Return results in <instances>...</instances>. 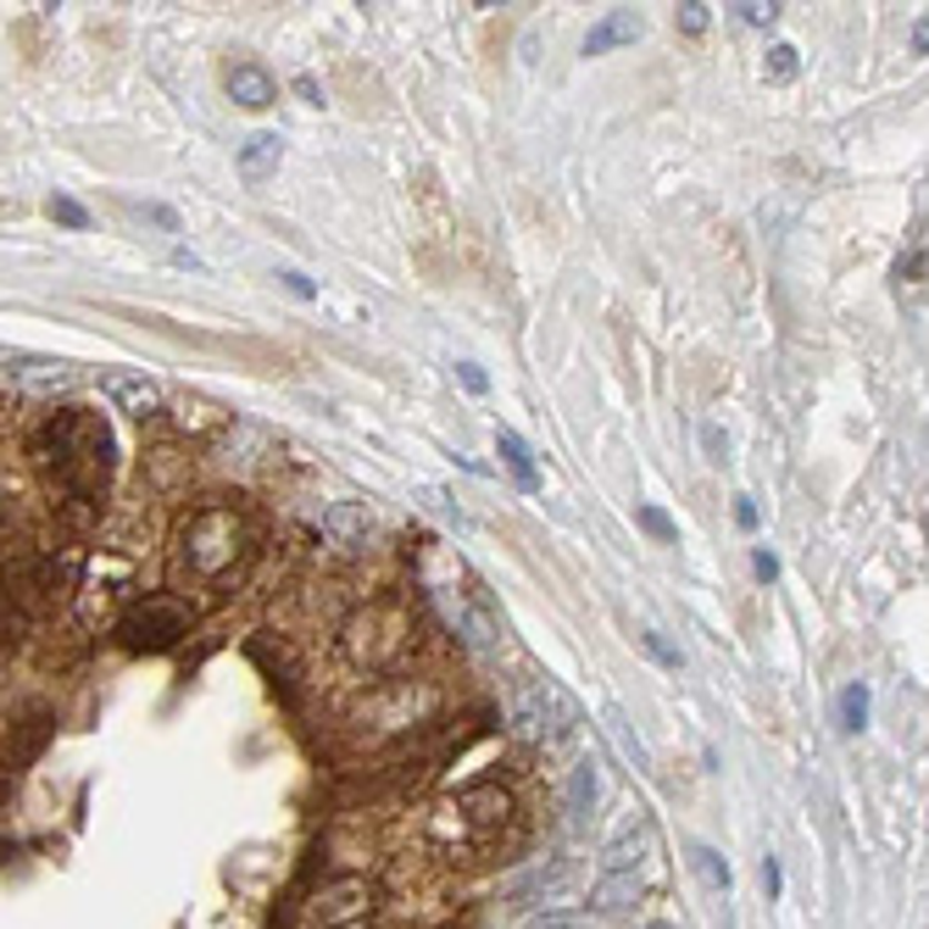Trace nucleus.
<instances>
[{
    "label": "nucleus",
    "mask_w": 929,
    "mask_h": 929,
    "mask_svg": "<svg viewBox=\"0 0 929 929\" xmlns=\"http://www.w3.org/2000/svg\"><path fill=\"white\" fill-rule=\"evenodd\" d=\"M7 378H18L23 390L34 395H62L79 384V367L73 362H29V356H7Z\"/></svg>",
    "instance_id": "nucleus-12"
},
{
    "label": "nucleus",
    "mask_w": 929,
    "mask_h": 929,
    "mask_svg": "<svg viewBox=\"0 0 929 929\" xmlns=\"http://www.w3.org/2000/svg\"><path fill=\"white\" fill-rule=\"evenodd\" d=\"M646 851H652V835H646V829L635 824V829H624V835H618V840L607 846L602 868H607V874H635V862H640Z\"/></svg>",
    "instance_id": "nucleus-18"
},
{
    "label": "nucleus",
    "mask_w": 929,
    "mask_h": 929,
    "mask_svg": "<svg viewBox=\"0 0 929 929\" xmlns=\"http://www.w3.org/2000/svg\"><path fill=\"white\" fill-rule=\"evenodd\" d=\"M101 395L118 406V412H129V417H156L162 412V384L156 378H145V373H101Z\"/></svg>",
    "instance_id": "nucleus-10"
},
{
    "label": "nucleus",
    "mask_w": 929,
    "mask_h": 929,
    "mask_svg": "<svg viewBox=\"0 0 929 929\" xmlns=\"http://www.w3.org/2000/svg\"><path fill=\"white\" fill-rule=\"evenodd\" d=\"M529 929H585L579 918H563V912H546V918H529Z\"/></svg>",
    "instance_id": "nucleus-28"
},
{
    "label": "nucleus",
    "mask_w": 929,
    "mask_h": 929,
    "mask_svg": "<svg viewBox=\"0 0 929 929\" xmlns=\"http://www.w3.org/2000/svg\"><path fill=\"white\" fill-rule=\"evenodd\" d=\"M57 223H68V229H90V212L79 206V201H68V195H51V206H46Z\"/></svg>",
    "instance_id": "nucleus-24"
},
{
    "label": "nucleus",
    "mask_w": 929,
    "mask_h": 929,
    "mask_svg": "<svg viewBox=\"0 0 929 929\" xmlns=\"http://www.w3.org/2000/svg\"><path fill=\"white\" fill-rule=\"evenodd\" d=\"M356 929H362V923H356Z\"/></svg>",
    "instance_id": "nucleus-36"
},
{
    "label": "nucleus",
    "mask_w": 929,
    "mask_h": 929,
    "mask_svg": "<svg viewBox=\"0 0 929 929\" xmlns=\"http://www.w3.org/2000/svg\"><path fill=\"white\" fill-rule=\"evenodd\" d=\"M774 12H779V7H740L746 23H774Z\"/></svg>",
    "instance_id": "nucleus-31"
},
{
    "label": "nucleus",
    "mask_w": 929,
    "mask_h": 929,
    "mask_svg": "<svg viewBox=\"0 0 929 929\" xmlns=\"http://www.w3.org/2000/svg\"><path fill=\"white\" fill-rule=\"evenodd\" d=\"M679 23H685L690 34H701V29H707V7H701V0H690V7H679Z\"/></svg>",
    "instance_id": "nucleus-26"
},
{
    "label": "nucleus",
    "mask_w": 929,
    "mask_h": 929,
    "mask_svg": "<svg viewBox=\"0 0 929 929\" xmlns=\"http://www.w3.org/2000/svg\"><path fill=\"white\" fill-rule=\"evenodd\" d=\"M34 462L73 502H95L112 479V428L95 412H57L34 428Z\"/></svg>",
    "instance_id": "nucleus-2"
},
{
    "label": "nucleus",
    "mask_w": 929,
    "mask_h": 929,
    "mask_svg": "<svg viewBox=\"0 0 929 929\" xmlns=\"http://www.w3.org/2000/svg\"><path fill=\"white\" fill-rule=\"evenodd\" d=\"M223 90H229V101L245 107V112H262V107L279 101V84H273V73H267L262 62H234V68L223 73Z\"/></svg>",
    "instance_id": "nucleus-11"
},
{
    "label": "nucleus",
    "mask_w": 929,
    "mask_h": 929,
    "mask_svg": "<svg viewBox=\"0 0 929 929\" xmlns=\"http://www.w3.org/2000/svg\"><path fill=\"white\" fill-rule=\"evenodd\" d=\"M735 518H740V524H746V529H751V524H757V507H751V502H746V496H740V507H735Z\"/></svg>",
    "instance_id": "nucleus-33"
},
{
    "label": "nucleus",
    "mask_w": 929,
    "mask_h": 929,
    "mask_svg": "<svg viewBox=\"0 0 929 929\" xmlns=\"http://www.w3.org/2000/svg\"><path fill=\"white\" fill-rule=\"evenodd\" d=\"M279 279H284V290H290V295H301V301H312V295H317V284H312L306 273H279Z\"/></svg>",
    "instance_id": "nucleus-27"
},
{
    "label": "nucleus",
    "mask_w": 929,
    "mask_h": 929,
    "mask_svg": "<svg viewBox=\"0 0 929 929\" xmlns=\"http://www.w3.org/2000/svg\"><path fill=\"white\" fill-rule=\"evenodd\" d=\"M635 518H640V529H646V535H652V541H663V546H668V541H674V535H679V529H674V518H668V513H663V507H640V513H635Z\"/></svg>",
    "instance_id": "nucleus-22"
},
{
    "label": "nucleus",
    "mask_w": 929,
    "mask_h": 929,
    "mask_svg": "<svg viewBox=\"0 0 929 929\" xmlns=\"http://www.w3.org/2000/svg\"><path fill=\"white\" fill-rule=\"evenodd\" d=\"M635 901H640V879H635V874H602V885H596V907H602L607 918L629 912Z\"/></svg>",
    "instance_id": "nucleus-19"
},
{
    "label": "nucleus",
    "mask_w": 929,
    "mask_h": 929,
    "mask_svg": "<svg viewBox=\"0 0 929 929\" xmlns=\"http://www.w3.org/2000/svg\"><path fill=\"white\" fill-rule=\"evenodd\" d=\"M751 568H757V579H774V574H779L774 552H757V557H751Z\"/></svg>",
    "instance_id": "nucleus-30"
},
{
    "label": "nucleus",
    "mask_w": 929,
    "mask_h": 929,
    "mask_svg": "<svg viewBox=\"0 0 929 929\" xmlns=\"http://www.w3.org/2000/svg\"><path fill=\"white\" fill-rule=\"evenodd\" d=\"M646 929H674V923H646Z\"/></svg>",
    "instance_id": "nucleus-35"
},
{
    "label": "nucleus",
    "mask_w": 929,
    "mask_h": 929,
    "mask_svg": "<svg viewBox=\"0 0 929 929\" xmlns=\"http://www.w3.org/2000/svg\"><path fill=\"white\" fill-rule=\"evenodd\" d=\"M646 652H652V657H663V663H674V668H679V657H674V652H668V646H663V635H646Z\"/></svg>",
    "instance_id": "nucleus-32"
},
{
    "label": "nucleus",
    "mask_w": 929,
    "mask_h": 929,
    "mask_svg": "<svg viewBox=\"0 0 929 929\" xmlns=\"http://www.w3.org/2000/svg\"><path fill=\"white\" fill-rule=\"evenodd\" d=\"M912 51H929V23H918V29H912Z\"/></svg>",
    "instance_id": "nucleus-34"
},
{
    "label": "nucleus",
    "mask_w": 929,
    "mask_h": 929,
    "mask_svg": "<svg viewBox=\"0 0 929 929\" xmlns=\"http://www.w3.org/2000/svg\"><path fill=\"white\" fill-rule=\"evenodd\" d=\"M868 724V685H846L840 690V729H862Z\"/></svg>",
    "instance_id": "nucleus-21"
},
{
    "label": "nucleus",
    "mask_w": 929,
    "mask_h": 929,
    "mask_svg": "<svg viewBox=\"0 0 929 929\" xmlns=\"http://www.w3.org/2000/svg\"><path fill=\"white\" fill-rule=\"evenodd\" d=\"M373 912V879L367 874H329L306 896V923L312 929H356Z\"/></svg>",
    "instance_id": "nucleus-6"
},
{
    "label": "nucleus",
    "mask_w": 929,
    "mask_h": 929,
    "mask_svg": "<svg viewBox=\"0 0 929 929\" xmlns=\"http://www.w3.org/2000/svg\"><path fill=\"white\" fill-rule=\"evenodd\" d=\"M456 378H462V384H468V390H474V395H479V390H485V373H479V367H474V362H456Z\"/></svg>",
    "instance_id": "nucleus-29"
},
{
    "label": "nucleus",
    "mask_w": 929,
    "mask_h": 929,
    "mask_svg": "<svg viewBox=\"0 0 929 929\" xmlns=\"http://www.w3.org/2000/svg\"><path fill=\"white\" fill-rule=\"evenodd\" d=\"M323 535H329L340 552H362V546L373 541V518H367V507L340 502V507H329V513H323Z\"/></svg>",
    "instance_id": "nucleus-13"
},
{
    "label": "nucleus",
    "mask_w": 929,
    "mask_h": 929,
    "mask_svg": "<svg viewBox=\"0 0 929 929\" xmlns=\"http://www.w3.org/2000/svg\"><path fill=\"white\" fill-rule=\"evenodd\" d=\"M423 713H434V690H428V685H384V690L362 707V718H373V735H401V729H412Z\"/></svg>",
    "instance_id": "nucleus-8"
},
{
    "label": "nucleus",
    "mask_w": 929,
    "mask_h": 929,
    "mask_svg": "<svg viewBox=\"0 0 929 929\" xmlns=\"http://www.w3.org/2000/svg\"><path fill=\"white\" fill-rule=\"evenodd\" d=\"M73 574H79V552H46L29 574H23V596L34 602V607H51V602H62V596H73L79 585H73Z\"/></svg>",
    "instance_id": "nucleus-9"
},
{
    "label": "nucleus",
    "mask_w": 929,
    "mask_h": 929,
    "mask_svg": "<svg viewBox=\"0 0 929 929\" xmlns=\"http://www.w3.org/2000/svg\"><path fill=\"white\" fill-rule=\"evenodd\" d=\"M768 73H774V79H790V73H796V51H790V46H774V51H768Z\"/></svg>",
    "instance_id": "nucleus-25"
},
{
    "label": "nucleus",
    "mask_w": 929,
    "mask_h": 929,
    "mask_svg": "<svg viewBox=\"0 0 929 929\" xmlns=\"http://www.w3.org/2000/svg\"><path fill=\"white\" fill-rule=\"evenodd\" d=\"M596 790H602L596 763H579V768H574V779H568V818H574V824H585V812L596 807Z\"/></svg>",
    "instance_id": "nucleus-20"
},
{
    "label": "nucleus",
    "mask_w": 929,
    "mask_h": 929,
    "mask_svg": "<svg viewBox=\"0 0 929 929\" xmlns=\"http://www.w3.org/2000/svg\"><path fill=\"white\" fill-rule=\"evenodd\" d=\"M496 451H502V462L513 468V479H518V491H541V474H535V456H529V445L513 434V428H496Z\"/></svg>",
    "instance_id": "nucleus-17"
},
{
    "label": "nucleus",
    "mask_w": 929,
    "mask_h": 929,
    "mask_svg": "<svg viewBox=\"0 0 929 929\" xmlns=\"http://www.w3.org/2000/svg\"><path fill=\"white\" fill-rule=\"evenodd\" d=\"M340 646H345V657H351L356 668L378 674V668H390V663L406 652V618L378 602V607H367V613H356V618L345 624Z\"/></svg>",
    "instance_id": "nucleus-5"
},
{
    "label": "nucleus",
    "mask_w": 929,
    "mask_h": 929,
    "mask_svg": "<svg viewBox=\"0 0 929 929\" xmlns=\"http://www.w3.org/2000/svg\"><path fill=\"white\" fill-rule=\"evenodd\" d=\"M640 40V18L635 12H607L590 34H585V57H607L618 46H635Z\"/></svg>",
    "instance_id": "nucleus-16"
},
{
    "label": "nucleus",
    "mask_w": 929,
    "mask_h": 929,
    "mask_svg": "<svg viewBox=\"0 0 929 929\" xmlns=\"http://www.w3.org/2000/svg\"><path fill=\"white\" fill-rule=\"evenodd\" d=\"M256 552V529L245 524L240 507H201L179 524V546H173V574L184 585H201V590H229L245 563Z\"/></svg>",
    "instance_id": "nucleus-1"
},
{
    "label": "nucleus",
    "mask_w": 929,
    "mask_h": 929,
    "mask_svg": "<svg viewBox=\"0 0 929 929\" xmlns=\"http://www.w3.org/2000/svg\"><path fill=\"white\" fill-rule=\"evenodd\" d=\"M173 417H179L184 434H223V428L234 423V412L218 406V401H206V395H179V401H173Z\"/></svg>",
    "instance_id": "nucleus-14"
},
{
    "label": "nucleus",
    "mask_w": 929,
    "mask_h": 929,
    "mask_svg": "<svg viewBox=\"0 0 929 929\" xmlns=\"http://www.w3.org/2000/svg\"><path fill=\"white\" fill-rule=\"evenodd\" d=\"M129 579H134V563L101 552V563H95L90 579L79 585V618H84V624H107L112 607L123 602V585H129Z\"/></svg>",
    "instance_id": "nucleus-7"
},
{
    "label": "nucleus",
    "mask_w": 929,
    "mask_h": 929,
    "mask_svg": "<svg viewBox=\"0 0 929 929\" xmlns=\"http://www.w3.org/2000/svg\"><path fill=\"white\" fill-rule=\"evenodd\" d=\"M507 713H513V729H518L524 740H535V746H563V740H574V724H579L574 701H568L563 685H552V679L518 685V690L507 696Z\"/></svg>",
    "instance_id": "nucleus-4"
},
{
    "label": "nucleus",
    "mask_w": 929,
    "mask_h": 929,
    "mask_svg": "<svg viewBox=\"0 0 929 929\" xmlns=\"http://www.w3.org/2000/svg\"><path fill=\"white\" fill-rule=\"evenodd\" d=\"M690 857H696V868H701V879H707L713 890H729V868L718 862V851H707V846H696Z\"/></svg>",
    "instance_id": "nucleus-23"
},
{
    "label": "nucleus",
    "mask_w": 929,
    "mask_h": 929,
    "mask_svg": "<svg viewBox=\"0 0 929 929\" xmlns=\"http://www.w3.org/2000/svg\"><path fill=\"white\" fill-rule=\"evenodd\" d=\"M195 629V607L173 590H156V596H140L123 607L118 618V640L129 652H173L184 635Z\"/></svg>",
    "instance_id": "nucleus-3"
},
{
    "label": "nucleus",
    "mask_w": 929,
    "mask_h": 929,
    "mask_svg": "<svg viewBox=\"0 0 929 929\" xmlns=\"http://www.w3.org/2000/svg\"><path fill=\"white\" fill-rule=\"evenodd\" d=\"M279 156H284V140L279 134H251L240 145V179L245 184H267L279 173Z\"/></svg>",
    "instance_id": "nucleus-15"
}]
</instances>
